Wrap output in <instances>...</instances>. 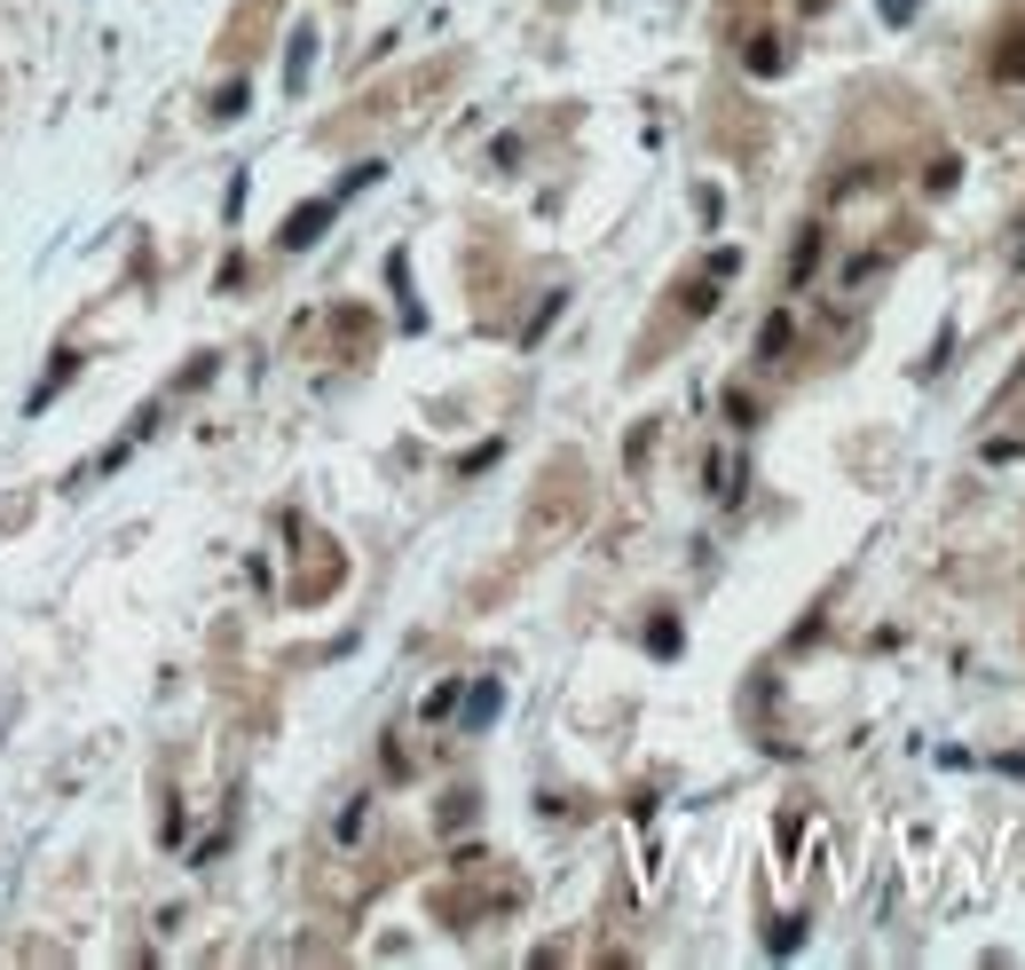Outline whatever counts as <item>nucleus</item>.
<instances>
[{
    "label": "nucleus",
    "mask_w": 1025,
    "mask_h": 970,
    "mask_svg": "<svg viewBox=\"0 0 1025 970\" xmlns=\"http://www.w3.org/2000/svg\"><path fill=\"white\" fill-rule=\"evenodd\" d=\"M331 206H339V198H316V206H300V214L285 221V245H292V253H308V245L331 229Z\"/></svg>",
    "instance_id": "1"
},
{
    "label": "nucleus",
    "mask_w": 1025,
    "mask_h": 970,
    "mask_svg": "<svg viewBox=\"0 0 1025 970\" xmlns=\"http://www.w3.org/2000/svg\"><path fill=\"white\" fill-rule=\"evenodd\" d=\"M994 71H1002L1009 87H1025V32H1009V40L994 48Z\"/></svg>",
    "instance_id": "2"
},
{
    "label": "nucleus",
    "mask_w": 1025,
    "mask_h": 970,
    "mask_svg": "<svg viewBox=\"0 0 1025 970\" xmlns=\"http://www.w3.org/2000/svg\"><path fill=\"white\" fill-rule=\"evenodd\" d=\"M505 711V686H474V702H466V726H489Z\"/></svg>",
    "instance_id": "3"
},
{
    "label": "nucleus",
    "mask_w": 1025,
    "mask_h": 970,
    "mask_svg": "<svg viewBox=\"0 0 1025 970\" xmlns=\"http://www.w3.org/2000/svg\"><path fill=\"white\" fill-rule=\"evenodd\" d=\"M923 182H931V198H947V190H955V182H963V158H938V166H931V174H923Z\"/></svg>",
    "instance_id": "4"
},
{
    "label": "nucleus",
    "mask_w": 1025,
    "mask_h": 970,
    "mask_svg": "<svg viewBox=\"0 0 1025 970\" xmlns=\"http://www.w3.org/2000/svg\"><path fill=\"white\" fill-rule=\"evenodd\" d=\"M789 347V316H765V331H757V356H782Z\"/></svg>",
    "instance_id": "5"
},
{
    "label": "nucleus",
    "mask_w": 1025,
    "mask_h": 970,
    "mask_svg": "<svg viewBox=\"0 0 1025 970\" xmlns=\"http://www.w3.org/2000/svg\"><path fill=\"white\" fill-rule=\"evenodd\" d=\"M710 308H718V269L703 285H687V316H710Z\"/></svg>",
    "instance_id": "6"
},
{
    "label": "nucleus",
    "mask_w": 1025,
    "mask_h": 970,
    "mask_svg": "<svg viewBox=\"0 0 1025 970\" xmlns=\"http://www.w3.org/2000/svg\"><path fill=\"white\" fill-rule=\"evenodd\" d=\"M647 647H655V655H678V624H670V615H663V624L647 632Z\"/></svg>",
    "instance_id": "7"
},
{
    "label": "nucleus",
    "mask_w": 1025,
    "mask_h": 970,
    "mask_svg": "<svg viewBox=\"0 0 1025 970\" xmlns=\"http://www.w3.org/2000/svg\"><path fill=\"white\" fill-rule=\"evenodd\" d=\"M797 939H805V923H774V939H765V947H774V954H797Z\"/></svg>",
    "instance_id": "8"
},
{
    "label": "nucleus",
    "mask_w": 1025,
    "mask_h": 970,
    "mask_svg": "<svg viewBox=\"0 0 1025 970\" xmlns=\"http://www.w3.org/2000/svg\"><path fill=\"white\" fill-rule=\"evenodd\" d=\"M308 56H316V32H300V40H292V87L308 79Z\"/></svg>",
    "instance_id": "9"
},
{
    "label": "nucleus",
    "mask_w": 1025,
    "mask_h": 970,
    "mask_svg": "<svg viewBox=\"0 0 1025 970\" xmlns=\"http://www.w3.org/2000/svg\"><path fill=\"white\" fill-rule=\"evenodd\" d=\"M876 9H884V24H907V17H915V0H876Z\"/></svg>",
    "instance_id": "10"
},
{
    "label": "nucleus",
    "mask_w": 1025,
    "mask_h": 970,
    "mask_svg": "<svg viewBox=\"0 0 1025 970\" xmlns=\"http://www.w3.org/2000/svg\"><path fill=\"white\" fill-rule=\"evenodd\" d=\"M1017 269H1025V237H1017Z\"/></svg>",
    "instance_id": "11"
}]
</instances>
